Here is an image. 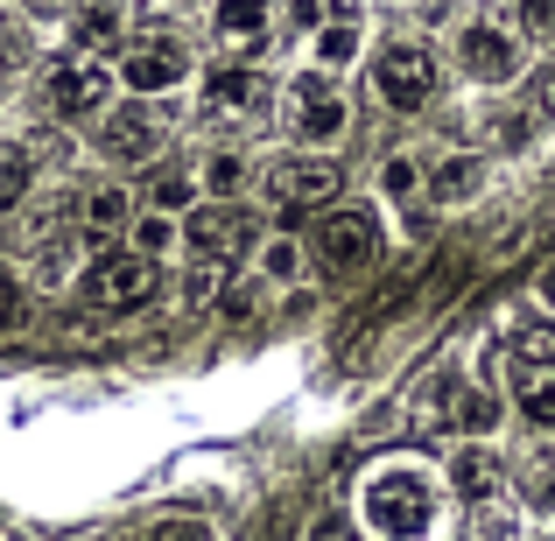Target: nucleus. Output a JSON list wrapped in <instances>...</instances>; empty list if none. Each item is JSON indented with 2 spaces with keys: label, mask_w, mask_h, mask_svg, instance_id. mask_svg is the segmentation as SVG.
<instances>
[{
  "label": "nucleus",
  "mask_w": 555,
  "mask_h": 541,
  "mask_svg": "<svg viewBox=\"0 0 555 541\" xmlns=\"http://www.w3.org/2000/svg\"><path fill=\"white\" fill-rule=\"evenodd\" d=\"M359 514H366V528L379 541H429L436 520H443V492L415 464H379L366 492H359Z\"/></svg>",
  "instance_id": "nucleus-1"
},
{
  "label": "nucleus",
  "mask_w": 555,
  "mask_h": 541,
  "mask_svg": "<svg viewBox=\"0 0 555 541\" xmlns=\"http://www.w3.org/2000/svg\"><path fill=\"white\" fill-rule=\"evenodd\" d=\"M282 106H288V134H296V149H338L345 127H352L345 92H338V70H324V64L296 70V78L282 85Z\"/></svg>",
  "instance_id": "nucleus-2"
},
{
  "label": "nucleus",
  "mask_w": 555,
  "mask_h": 541,
  "mask_svg": "<svg viewBox=\"0 0 555 541\" xmlns=\"http://www.w3.org/2000/svg\"><path fill=\"white\" fill-rule=\"evenodd\" d=\"M155 288H163V274H155L149 254H134V246H113V254H92L78 274V296L92 302V310H141V302H155Z\"/></svg>",
  "instance_id": "nucleus-3"
},
{
  "label": "nucleus",
  "mask_w": 555,
  "mask_h": 541,
  "mask_svg": "<svg viewBox=\"0 0 555 541\" xmlns=\"http://www.w3.org/2000/svg\"><path fill=\"white\" fill-rule=\"evenodd\" d=\"M373 99L387 113H422L436 99V56L408 36H387L373 50Z\"/></svg>",
  "instance_id": "nucleus-4"
},
{
  "label": "nucleus",
  "mask_w": 555,
  "mask_h": 541,
  "mask_svg": "<svg viewBox=\"0 0 555 541\" xmlns=\"http://www.w3.org/2000/svg\"><path fill=\"white\" fill-rule=\"evenodd\" d=\"M113 85H120V70H106L99 56H56L42 70V106H50V120H99L113 106Z\"/></svg>",
  "instance_id": "nucleus-5"
},
{
  "label": "nucleus",
  "mask_w": 555,
  "mask_h": 541,
  "mask_svg": "<svg viewBox=\"0 0 555 541\" xmlns=\"http://www.w3.org/2000/svg\"><path fill=\"white\" fill-rule=\"evenodd\" d=\"M197 78V56L183 50L177 36H141L120 50V92L127 99H169Z\"/></svg>",
  "instance_id": "nucleus-6"
},
{
  "label": "nucleus",
  "mask_w": 555,
  "mask_h": 541,
  "mask_svg": "<svg viewBox=\"0 0 555 541\" xmlns=\"http://www.w3.org/2000/svg\"><path fill=\"white\" fill-rule=\"evenodd\" d=\"M310 254L324 260V274H359V268L379 254V218L366 211V204H345V197H338L324 218H317Z\"/></svg>",
  "instance_id": "nucleus-7"
},
{
  "label": "nucleus",
  "mask_w": 555,
  "mask_h": 541,
  "mask_svg": "<svg viewBox=\"0 0 555 541\" xmlns=\"http://www.w3.org/2000/svg\"><path fill=\"white\" fill-rule=\"evenodd\" d=\"M169 120L155 99H120L113 113H99V155H106L113 169H134V163H155V149H163Z\"/></svg>",
  "instance_id": "nucleus-8"
},
{
  "label": "nucleus",
  "mask_w": 555,
  "mask_h": 541,
  "mask_svg": "<svg viewBox=\"0 0 555 541\" xmlns=\"http://www.w3.org/2000/svg\"><path fill=\"white\" fill-rule=\"evenodd\" d=\"M520 28L506 22H464L457 28V70L472 85H514L520 78Z\"/></svg>",
  "instance_id": "nucleus-9"
},
{
  "label": "nucleus",
  "mask_w": 555,
  "mask_h": 541,
  "mask_svg": "<svg viewBox=\"0 0 555 541\" xmlns=\"http://www.w3.org/2000/svg\"><path fill=\"white\" fill-rule=\"evenodd\" d=\"M254 246V232H246V211L232 197H211V204H197V211H183V254L190 260H232V254H246Z\"/></svg>",
  "instance_id": "nucleus-10"
},
{
  "label": "nucleus",
  "mask_w": 555,
  "mask_h": 541,
  "mask_svg": "<svg viewBox=\"0 0 555 541\" xmlns=\"http://www.w3.org/2000/svg\"><path fill=\"white\" fill-rule=\"evenodd\" d=\"M268 190H274V204H338L345 169H338L331 149H302V155H288V163H274Z\"/></svg>",
  "instance_id": "nucleus-11"
},
{
  "label": "nucleus",
  "mask_w": 555,
  "mask_h": 541,
  "mask_svg": "<svg viewBox=\"0 0 555 541\" xmlns=\"http://www.w3.org/2000/svg\"><path fill=\"white\" fill-rule=\"evenodd\" d=\"M268 99H274V85L260 78V70H246V64H218L211 78H204V113H218V120H254V113H268Z\"/></svg>",
  "instance_id": "nucleus-12"
},
{
  "label": "nucleus",
  "mask_w": 555,
  "mask_h": 541,
  "mask_svg": "<svg viewBox=\"0 0 555 541\" xmlns=\"http://www.w3.org/2000/svg\"><path fill=\"white\" fill-rule=\"evenodd\" d=\"M450 492H457L464 506H492V500L506 492V464H500V450H486V443L450 450Z\"/></svg>",
  "instance_id": "nucleus-13"
},
{
  "label": "nucleus",
  "mask_w": 555,
  "mask_h": 541,
  "mask_svg": "<svg viewBox=\"0 0 555 541\" xmlns=\"http://www.w3.org/2000/svg\"><path fill=\"white\" fill-rule=\"evenodd\" d=\"M268 22H274V0H211V36L225 50H260Z\"/></svg>",
  "instance_id": "nucleus-14"
},
{
  "label": "nucleus",
  "mask_w": 555,
  "mask_h": 541,
  "mask_svg": "<svg viewBox=\"0 0 555 541\" xmlns=\"http://www.w3.org/2000/svg\"><path fill=\"white\" fill-rule=\"evenodd\" d=\"M422 190H429L443 211H450V204H472L478 190H486V155H464V149H457V155H443V163L422 177Z\"/></svg>",
  "instance_id": "nucleus-15"
},
{
  "label": "nucleus",
  "mask_w": 555,
  "mask_h": 541,
  "mask_svg": "<svg viewBox=\"0 0 555 541\" xmlns=\"http://www.w3.org/2000/svg\"><path fill=\"white\" fill-rule=\"evenodd\" d=\"M197 177H190L183 163H155L149 177H141V197H149V211H169V218H183V211H197Z\"/></svg>",
  "instance_id": "nucleus-16"
},
{
  "label": "nucleus",
  "mask_w": 555,
  "mask_h": 541,
  "mask_svg": "<svg viewBox=\"0 0 555 541\" xmlns=\"http://www.w3.org/2000/svg\"><path fill=\"white\" fill-rule=\"evenodd\" d=\"M70 36H78V50H113L127 36V8L120 0H78L70 8Z\"/></svg>",
  "instance_id": "nucleus-17"
},
{
  "label": "nucleus",
  "mask_w": 555,
  "mask_h": 541,
  "mask_svg": "<svg viewBox=\"0 0 555 541\" xmlns=\"http://www.w3.org/2000/svg\"><path fill=\"white\" fill-rule=\"evenodd\" d=\"M457 373H429L422 379V401H415V429L422 436H443L450 422H457Z\"/></svg>",
  "instance_id": "nucleus-18"
},
{
  "label": "nucleus",
  "mask_w": 555,
  "mask_h": 541,
  "mask_svg": "<svg viewBox=\"0 0 555 541\" xmlns=\"http://www.w3.org/2000/svg\"><path fill=\"white\" fill-rule=\"evenodd\" d=\"M359 42H366V28H359V22H345V14H331V22L310 36V64L345 70V64H359Z\"/></svg>",
  "instance_id": "nucleus-19"
},
{
  "label": "nucleus",
  "mask_w": 555,
  "mask_h": 541,
  "mask_svg": "<svg viewBox=\"0 0 555 541\" xmlns=\"http://www.w3.org/2000/svg\"><path fill=\"white\" fill-rule=\"evenodd\" d=\"M120 226H134V190L127 183H99L92 197H85V232L106 240V232H120Z\"/></svg>",
  "instance_id": "nucleus-20"
},
{
  "label": "nucleus",
  "mask_w": 555,
  "mask_h": 541,
  "mask_svg": "<svg viewBox=\"0 0 555 541\" xmlns=\"http://www.w3.org/2000/svg\"><path fill=\"white\" fill-rule=\"evenodd\" d=\"M254 274L260 282H274V288H288L302 274V240H288V232H268V240L254 246Z\"/></svg>",
  "instance_id": "nucleus-21"
},
{
  "label": "nucleus",
  "mask_w": 555,
  "mask_h": 541,
  "mask_svg": "<svg viewBox=\"0 0 555 541\" xmlns=\"http://www.w3.org/2000/svg\"><path fill=\"white\" fill-rule=\"evenodd\" d=\"M506 365H514V379L520 373H555V324H528L506 345Z\"/></svg>",
  "instance_id": "nucleus-22"
},
{
  "label": "nucleus",
  "mask_w": 555,
  "mask_h": 541,
  "mask_svg": "<svg viewBox=\"0 0 555 541\" xmlns=\"http://www.w3.org/2000/svg\"><path fill=\"white\" fill-rule=\"evenodd\" d=\"M36 190V149L28 141H0V204H22Z\"/></svg>",
  "instance_id": "nucleus-23"
},
{
  "label": "nucleus",
  "mask_w": 555,
  "mask_h": 541,
  "mask_svg": "<svg viewBox=\"0 0 555 541\" xmlns=\"http://www.w3.org/2000/svg\"><path fill=\"white\" fill-rule=\"evenodd\" d=\"M177 240H183V218H169V211H141L134 226H127V246H134V254H149V260H163Z\"/></svg>",
  "instance_id": "nucleus-24"
},
{
  "label": "nucleus",
  "mask_w": 555,
  "mask_h": 541,
  "mask_svg": "<svg viewBox=\"0 0 555 541\" xmlns=\"http://www.w3.org/2000/svg\"><path fill=\"white\" fill-rule=\"evenodd\" d=\"M246 177H254V163H246L240 149H211V155H204V177H197V183L211 190V197H240Z\"/></svg>",
  "instance_id": "nucleus-25"
},
{
  "label": "nucleus",
  "mask_w": 555,
  "mask_h": 541,
  "mask_svg": "<svg viewBox=\"0 0 555 541\" xmlns=\"http://www.w3.org/2000/svg\"><path fill=\"white\" fill-rule=\"evenodd\" d=\"M500 415H506V401H500L492 387H464V394H457V429H464V436L500 429Z\"/></svg>",
  "instance_id": "nucleus-26"
},
{
  "label": "nucleus",
  "mask_w": 555,
  "mask_h": 541,
  "mask_svg": "<svg viewBox=\"0 0 555 541\" xmlns=\"http://www.w3.org/2000/svg\"><path fill=\"white\" fill-rule=\"evenodd\" d=\"M520 415L534 429H555V373H520Z\"/></svg>",
  "instance_id": "nucleus-27"
},
{
  "label": "nucleus",
  "mask_w": 555,
  "mask_h": 541,
  "mask_svg": "<svg viewBox=\"0 0 555 541\" xmlns=\"http://www.w3.org/2000/svg\"><path fill=\"white\" fill-rule=\"evenodd\" d=\"M415 190H422V163H415V155H387V163H379V197L401 204V197H415Z\"/></svg>",
  "instance_id": "nucleus-28"
},
{
  "label": "nucleus",
  "mask_w": 555,
  "mask_h": 541,
  "mask_svg": "<svg viewBox=\"0 0 555 541\" xmlns=\"http://www.w3.org/2000/svg\"><path fill=\"white\" fill-rule=\"evenodd\" d=\"M520 36L528 42H555V0H520Z\"/></svg>",
  "instance_id": "nucleus-29"
},
{
  "label": "nucleus",
  "mask_w": 555,
  "mask_h": 541,
  "mask_svg": "<svg viewBox=\"0 0 555 541\" xmlns=\"http://www.w3.org/2000/svg\"><path fill=\"white\" fill-rule=\"evenodd\" d=\"M282 22H288V28H310V36H317V28L331 22V0H288Z\"/></svg>",
  "instance_id": "nucleus-30"
},
{
  "label": "nucleus",
  "mask_w": 555,
  "mask_h": 541,
  "mask_svg": "<svg viewBox=\"0 0 555 541\" xmlns=\"http://www.w3.org/2000/svg\"><path fill=\"white\" fill-rule=\"evenodd\" d=\"M211 288H218V268H211V260H197V268L183 274V302L197 310V302H211Z\"/></svg>",
  "instance_id": "nucleus-31"
},
{
  "label": "nucleus",
  "mask_w": 555,
  "mask_h": 541,
  "mask_svg": "<svg viewBox=\"0 0 555 541\" xmlns=\"http://www.w3.org/2000/svg\"><path fill=\"white\" fill-rule=\"evenodd\" d=\"M14 317H22V274L0 268V331H14Z\"/></svg>",
  "instance_id": "nucleus-32"
},
{
  "label": "nucleus",
  "mask_w": 555,
  "mask_h": 541,
  "mask_svg": "<svg viewBox=\"0 0 555 541\" xmlns=\"http://www.w3.org/2000/svg\"><path fill=\"white\" fill-rule=\"evenodd\" d=\"M478 534H486V541H520V514H506V506L492 500V506H486V528H478Z\"/></svg>",
  "instance_id": "nucleus-33"
},
{
  "label": "nucleus",
  "mask_w": 555,
  "mask_h": 541,
  "mask_svg": "<svg viewBox=\"0 0 555 541\" xmlns=\"http://www.w3.org/2000/svg\"><path fill=\"white\" fill-rule=\"evenodd\" d=\"M534 106H542L548 120H555V56H548L542 70H534Z\"/></svg>",
  "instance_id": "nucleus-34"
},
{
  "label": "nucleus",
  "mask_w": 555,
  "mask_h": 541,
  "mask_svg": "<svg viewBox=\"0 0 555 541\" xmlns=\"http://www.w3.org/2000/svg\"><path fill=\"white\" fill-rule=\"evenodd\" d=\"M534 514H555V472L534 478Z\"/></svg>",
  "instance_id": "nucleus-35"
}]
</instances>
